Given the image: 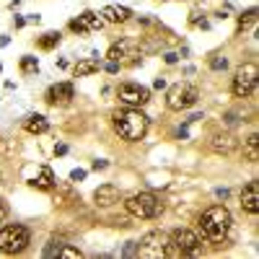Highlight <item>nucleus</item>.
<instances>
[{"mask_svg":"<svg viewBox=\"0 0 259 259\" xmlns=\"http://www.w3.org/2000/svg\"><path fill=\"white\" fill-rule=\"evenodd\" d=\"M231 231V212L223 205H212L202 212L200 218V233L210 244H221Z\"/></svg>","mask_w":259,"mask_h":259,"instance_id":"f257e3e1","label":"nucleus"},{"mask_svg":"<svg viewBox=\"0 0 259 259\" xmlns=\"http://www.w3.org/2000/svg\"><path fill=\"white\" fill-rule=\"evenodd\" d=\"M112 119H114V130L119 133V138H124L127 143H138L148 133V117L143 112H138V109L117 112Z\"/></svg>","mask_w":259,"mask_h":259,"instance_id":"f03ea898","label":"nucleus"},{"mask_svg":"<svg viewBox=\"0 0 259 259\" xmlns=\"http://www.w3.org/2000/svg\"><path fill=\"white\" fill-rule=\"evenodd\" d=\"M200 254V236L187 228H177L163 244V256H197Z\"/></svg>","mask_w":259,"mask_h":259,"instance_id":"7ed1b4c3","label":"nucleus"},{"mask_svg":"<svg viewBox=\"0 0 259 259\" xmlns=\"http://www.w3.org/2000/svg\"><path fill=\"white\" fill-rule=\"evenodd\" d=\"M124 205H127V212L135 215V218H158L163 210V205L158 202V197L153 192H138Z\"/></svg>","mask_w":259,"mask_h":259,"instance_id":"20e7f679","label":"nucleus"},{"mask_svg":"<svg viewBox=\"0 0 259 259\" xmlns=\"http://www.w3.org/2000/svg\"><path fill=\"white\" fill-rule=\"evenodd\" d=\"M31 241L26 226H6L0 228V251L3 254H21Z\"/></svg>","mask_w":259,"mask_h":259,"instance_id":"39448f33","label":"nucleus"},{"mask_svg":"<svg viewBox=\"0 0 259 259\" xmlns=\"http://www.w3.org/2000/svg\"><path fill=\"white\" fill-rule=\"evenodd\" d=\"M200 99V91L194 89V85L189 83H177V85H171L168 94H166V106L171 112H184L189 109V106H194Z\"/></svg>","mask_w":259,"mask_h":259,"instance_id":"423d86ee","label":"nucleus"},{"mask_svg":"<svg viewBox=\"0 0 259 259\" xmlns=\"http://www.w3.org/2000/svg\"><path fill=\"white\" fill-rule=\"evenodd\" d=\"M256 78H259V70H256V65H254V62L241 65V68L236 70V75H233V83H231L233 96L246 99V96L256 89Z\"/></svg>","mask_w":259,"mask_h":259,"instance_id":"0eeeda50","label":"nucleus"},{"mask_svg":"<svg viewBox=\"0 0 259 259\" xmlns=\"http://www.w3.org/2000/svg\"><path fill=\"white\" fill-rule=\"evenodd\" d=\"M168 236L161 231H150L143 236V241H138V256H148V259H156L163 256V244H166Z\"/></svg>","mask_w":259,"mask_h":259,"instance_id":"6e6552de","label":"nucleus"},{"mask_svg":"<svg viewBox=\"0 0 259 259\" xmlns=\"http://www.w3.org/2000/svg\"><path fill=\"white\" fill-rule=\"evenodd\" d=\"M119 101L127 106H143L150 101V89H145L140 83H124L119 85Z\"/></svg>","mask_w":259,"mask_h":259,"instance_id":"1a4fd4ad","label":"nucleus"},{"mask_svg":"<svg viewBox=\"0 0 259 259\" xmlns=\"http://www.w3.org/2000/svg\"><path fill=\"white\" fill-rule=\"evenodd\" d=\"M241 207L249 215L259 212V182H249L244 187V192H241Z\"/></svg>","mask_w":259,"mask_h":259,"instance_id":"9d476101","label":"nucleus"},{"mask_svg":"<svg viewBox=\"0 0 259 259\" xmlns=\"http://www.w3.org/2000/svg\"><path fill=\"white\" fill-rule=\"evenodd\" d=\"M94 202L99 207H112L114 202H119V189L114 184H101L96 192H94Z\"/></svg>","mask_w":259,"mask_h":259,"instance_id":"9b49d317","label":"nucleus"},{"mask_svg":"<svg viewBox=\"0 0 259 259\" xmlns=\"http://www.w3.org/2000/svg\"><path fill=\"white\" fill-rule=\"evenodd\" d=\"M101 16H104V21H109V24H124V21L133 16V11L124 8V6H104Z\"/></svg>","mask_w":259,"mask_h":259,"instance_id":"f8f14e48","label":"nucleus"},{"mask_svg":"<svg viewBox=\"0 0 259 259\" xmlns=\"http://www.w3.org/2000/svg\"><path fill=\"white\" fill-rule=\"evenodd\" d=\"M73 99V83H55L52 89L47 91V101L55 104V101H70Z\"/></svg>","mask_w":259,"mask_h":259,"instance_id":"ddd939ff","label":"nucleus"},{"mask_svg":"<svg viewBox=\"0 0 259 259\" xmlns=\"http://www.w3.org/2000/svg\"><path fill=\"white\" fill-rule=\"evenodd\" d=\"M24 130L31 133V135H41V133L50 130V122H47V117H41V114H29L24 119Z\"/></svg>","mask_w":259,"mask_h":259,"instance_id":"4468645a","label":"nucleus"},{"mask_svg":"<svg viewBox=\"0 0 259 259\" xmlns=\"http://www.w3.org/2000/svg\"><path fill=\"white\" fill-rule=\"evenodd\" d=\"M236 145H239V143H236V138L233 135H215L212 138V143H210V148L215 150V153H233V150H236Z\"/></svg>","mask_w":259,"mask_h":259,"instance_id":"2eb2a0df","label":"nucleus"},{"mask_svg":"<svg viewBox=\"0 0 259 259\" xmlns=\"http://www.w3.org/2000/svg\"><path fill=\"white\" fill-rule=\"evenodd\" d=\"M99 60H80L75 68H73V73H75V78H85V75H94V73H99Z\"/></svg>","mask_w":259,"mask_h":259,"instance_id":"dca6fc26","label":"nucleus"},{"mask_svg":"<svg viewBox=\"0 0 259 259\" xmlns=\"http://www.w3.org/2000/svg\"><path fill=\"white\" fill-rule=\"evenodd\" d=\"M244 156L251 161V163H256L259 161V135L254 133V135H249V140L244 143Z\"/></svg>","mask_w":259,"mask_h":259,"instance_id":"f3484780","label":"nucleus"},{"mask_svg":"<svg viewBox=\"0 0 259 259\" xmlns=\"http://www.w3.org/2000/svg\"><path fill=\"white\" fill-rule=\"evenodd\" d=\"M31 184H34V187H39V189H52V187H55V174H52V168H47V166H45V168L39 171V177H36Z\"/></svg>","mask_w":259,"mask_h":259,"instance_id":"a211bd4d","label":"nucleus"},{"mask_svg":"<svg viewBox=\"0 0 259 259\" xmlns=\"http://www.w3.org/2000/svg\"><path fill=\"white\" fill-rule=\"evenodd\" d=\"M78 18H80L83 24H85V29H89V31H99V29L104 26V21H101L96 13H91V11H83Z\"/></svg>","mask_w":259,"mask_h":259,"instance_id":"6ab92c4d","label":"nucleus"},{"mask_svg":"<svg viewBox=\"0 0 259 259\" xmlns=\"http://www.w3.org/2000/svg\"><path fill=\"white\" fill-rule=\"evenodd\" d=\"M60 45V31H47L45 36H39V47L41 50H55Z\"/></svg>","mask_w":259,"mask_h":259,"instance_id":"aec40b11","label":"nucleus"},{"mask_svg":"<svg viewBox=\"0 0 259 259\" xmlns=\"http://www.w3.org/2000/svg\"><path fill=\"white\" fill-rule=\"evenodd\" d=\"M254 21H256V8L251 6L249 11H244V13L239 16V31H244V29H249V26L254 24Z\"/></svg>","mask_w":259,"mask_h":259,"instance_id":"412c9836","label":"nucleus"},{"mask_svg":"<svg viewBox=\"0 0 259 259\" xmlns=\"http://www.w3.org/2000/svg\"><path fill=\"white\" fill-rule=\"evenodd\" d=\"M21 70H24V73H36V70H39V60L31 57V55L21 57Z\"/></svg>","mask_w":259,"mask_h":259,"instance_id":"4be33fe9","label":"nucleus"},{"mask_svg":"<svg viewBox=\"0 0 259 259\" xmlns=\"http://www.w3.org/2000/svg\"><path fill=\"white\" fill-rule=\"evenodd\" d=\"M124 55H127V47H124V45H112L109 52H106V57H109L112 62H122Z\"/></svg>","mask_w":259,"mask_h":259,"instance_id":"5701e85b","label":"nucleus"},{"mask_svg":"<svg viewBox=\"0 0 259 259\" xmlns=\"http://www.w3.org/2000/svg\"><path fill=\"white\" fill-rule=\"evenodd\" d=\"M57 256H62V259H80L83 254H80L78 249H73V246H60Z\"/></svg>","mask_w":259,"mask_h":259,"instance_id":"b1692460","label":"nucleus"},{"mask_svg":"<svg viewBox=\"0 0 259 259\" xmlns=\"http://www.w3.org/2000/svg\"><path fill=\"white\" fill-rule=\"evenodd\" d=\"M122 256H138V241H127L124 244V249H122Z\"/></svg>","mask_w":259,"mask_h":259,"instance_id":"393cba45","label":"nucleus"},{"mask_svg":"<svg viewBox=\"0 0 259 259\" xmlns=\"http://www.w3.org/2000/svg\"><path fill=\"white\" fill-rule=\"evenodd\" d=\"M210 68H212V70H226V68H228V60H226V57H212V60H210Z\"/></svg>","mask_w":259,"mask_h":259,"instance_id":"a878e982","label":"nucleus"},{"mask_svg":"<svg viewBox=\"0 0 259 259\" xmlns=\"http://www.w3.org/2000/svg\"><path fill=\"white\" fill-rule=\"evenodd\" d=\"M70 29H73L75 34H85V31H89V29H85V24H83L80 18H73V21H70Z\"/></svg>","mask_w":259,"mask_h":259,"instance_id":"bb28decb","label":"nucleus"},{"mask_svg":"<svg viewBox=\"0 0 259 259\" xmlns=\"http://www.w3.org/2000/svg\"><path fill=\"white\" fill-rule=\"evenodd\" d=\"M60 246H62V241H50V246L45 249V256H57Z\"/></svg>","mask_w":259,"mask_h":259,"instance_id":"cd10ccee","label":"nucleus"},{"mask_svg":"<svg viewBox=\"0 0 259 259\" xmlns=\"http://www.w3.org/2000/svg\"><path fill=\"white\" fill-rule=\"evenodd\" d=\"M70 179H73V182H83V179H85V168H73V171H70Z\"/></svg>","mask_w":259,"mask_h":259,"instance_id":"c85d7f7f","label":"nucleus"},{"mask_svg":"<svg viewBox=\"0 0 259 259\" xmlns=\"http://www.w3.org/2000/svg\"><path fill=\"white\" fill-rule=\"evenodd\" d=\"M104 70L109 73V75H117V73H119V62H112V60H109V62L104 65Z\"/></svg>","mask_w":259,"mask_h":259,"instance_id":"c756f323","label":"nucleus"},{"mask_svg":"<svg viewBox=\"0 0 259 259\" xmlns=\"http://www.w3.org/2000/svg\"><path fill=\"white\" fill-rule=\"evenodd\" d=\"M6 218H8V205H6L3 200H0V223H3Z\"/></svg>","mask_w":259,"mask_h":259,"instance_id":"7c9ffc66","label":"nucleus"},{"mask_svg":"<svg viewBox=\"0 0 259 259\" xmlns=\"http://www.w3.org/2000/svg\"><path fill=\"white\" fill-rule=\"evenodd\" d=\"M163 60H166L168 65H174V62L179 60V55H177V52H166V57H163Z\"/></svg>","mask_w":259,"mask_h":259,"instance_id":"2f4dec72","label":"nucleus"},{"mask_svg":"<svg viewBox=\"0 0 259 259\" xmlns=\"http://www.w3.org/2000/svg\"><path fill=\"white\" fill-rule=\"evenodd\" d=\"M68 153V145H55V156H65Z\"/></svg>","mask_w":259,"mask_h":259,"instance_id":"473e14b6","label":"nucleus"},{"mask_svg":"<svg viewBox=\"0 0 259 259\" xmlns=\"http://www.w3.org/2000/svg\"><path fill=\"white\" fill-rule=\"evenodd\" d=\"M106 166H109V163H106V161H94V171H101V168H106Z\"/></svg>","mask_w":259,"mask_h":259,"instance_id":"72a5a7b5","label":"nucleus"},{"mask_svg":"<svg viewBox=\"0 0 259 259\" xmlns=\"http://www.w3.org/2000/svg\"><path fill=\"white\" fill-rule=\"evenodd\" d=\"M215 194H218V197H223V200H226V197H228V189H226V187H218V189H215Z\"/></svg>","mask_w":259,"mask_h":259,"instance_id":"f704fd0d","label":"nucleus"},{"mask_svg":"<svg viewBox=\"0 0 259 259\" xmlns=\"http://www.w3.org/2000/svg\"><path fill=\"white\" fill-rule=\"evenodd\" d=\"M13 24H16V29H21V26H26V18L18 16V18H13Z\"/></svg>","mask_w":259,"mask_h":259,"instance_id":"c9c22d12","label":"nucleus"},{"mask_svg":"<svg viewBox=\"0 0 259 259\" xmlns=\"http://www.w3.org/2000/svg\"><path fill=\"white\" fill-rule=\"evenodd\" d=\"M29 21H31V24H39V21H41V16H36V13H31V16H29Z\"/></svg>","mask_w":259,"mask_h":259,"instance_id":"e433bc0d","label":"nucleus"},{"mask_svg":"<svg viewBox=\"0 0 259 259\" xmlns=\"http://www.w3.org/2000/svg\"><path fill=\"white\" fill-rule=\"evenodd\" d=\"M153 85H156V89H163V85H166V80H163V78H156V83H153Z\"/></svg>","mask_w":259,"mask_h":259,"instance_id":"4c0bfd02","label":"nucleus"},{"mask_svg":"<svg viewBox=\"0 0 259 259\" xmlns=\"http://www.w3.org/2000/svg\"><path fill=\"white\" fill-rule=\"evenodd\" d=\"M0 70H3V65H0Z\"/></svg>","mask_w":259,"mask_h":259,"instance_id":"58836bf2","label":"nucleus"}]
</instances>
